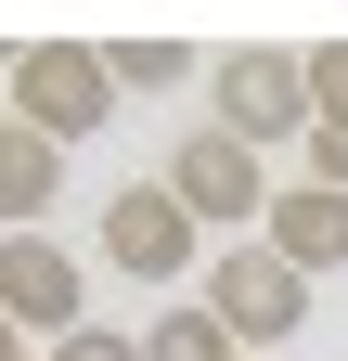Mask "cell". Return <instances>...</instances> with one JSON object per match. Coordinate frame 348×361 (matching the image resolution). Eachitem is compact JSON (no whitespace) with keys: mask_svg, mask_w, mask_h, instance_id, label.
<instances>
[{"mask_svg":"<svg viewBox=\"0 0 348 361\" xmlns=\"http://www.w3.org/2000/svg\"><path fill=\"white\" fill-rule=\"evenodd\" d=\"M0 78H13V116L39 129V142H91V129L116 116V65L91 52V39H26Z\"/></svg>","mask_w":348,"mask_h":361,"instance_id":"6da1fadb","label":"cell"},{"mask_svg":"<svg viewBox=\"0 0 348 361\" xmlns=\"http://www.w3.org/2000/svg\"><path fill=\"white\" fill-rule=\"evenodd\" d=\"M206 129L232 142H310V52H220L206 65Z\"/></svg>","mask_w":348,"mask_h":361,"instance_id":"7a4b0ae2","label":"cell"},{"mask_svg":"<svg viewBox=\"0 0 348 361\" xmlns=\"http://www.w3.org/2000/svg\"><path fill=\"white\" fill-rule=\"evenodd\" d=\"M155 180L206 219V233H258V219H271V194H284V180L258 168V142H232V129H181Z\"/></svg>","mask_w":348,"mask_h":361,"instance_id":"3957f363","label":"cell"},{"mask_svg":"<svg viewBox=\"0 0 348 361\" xmlns=\"http://www.w3.org/2000/svg\"><path fill=\"white\" fill-rule=\"evenodd\" d=\"M206 310L232 323L245 361H271L297 323H310V271H284L271 245H220V258H206Z\"/></svg>","mask_w":348,"mask_h":361,"instance_id":"277c9868","label":"cell"},{"mask_svg":"<svg viewBox=\"0 0 348 361\" xmlns=\"http://www.w3.org/2000/svg\"><path fill=\"white\" fill-rule=\"evenodd\" d=\"M104 258L129 271V284H181V271L206 258V219L168 194V180H116L104 194Z\"/></svg>","mask_w":348,"mask_h":361,"instance_id":"5b68a950","label":"cell"},{"mask_svg":"<svg viewBox=\"0 0 348 361\" xmlns=\"http://www.w3.org/2000/svg\"><path fill=\"white\" fill-rule=\"evenodd\" d=\"M0 323H13V336H77V323H91V271H77L52 233H0Z\"/></svg>","mask_w":348,"mask_h":361,"instance_id":"8992f818","label":"cell"},{"mask_svg":"<svg viewBox=\"0 0 348 361\" xmlns=\"http://www.w3.org/2000/svg\"><path fill=\"white\" fill-rule=\"evenodd\" d=\"M258 245H271L284 271H335L348 258V194H323V180H284L271 219H258Z\"/></svg>","mask_w":348,"mask_h":361,"instance_id":"52a82bcc","label":"cell"},{"mask_svg":"<svg viewBox=\"0 0 348 361\" xmlns=\"http://www.w3.org/2000/svg\"><path fill=\"white\" fill-rule=\"evenodd\" d=\"M65 194V142H39L26 116H0V233H39Z\"/></svg>","mask_w":348,"mask_h":361,"instance_id":"ba28073f","label":"cell"},{"mask_svg":"<svg viewBox=\"0 0 348 361\" xmlns=\"http://www.w3.org/2000/svg\"><path fill=\"white\" fill-rule=\"evenodd\" d=\"M142 361H245V348H232V323H220L206 297H181V310L142 323Z\"/></svg>","mask_w":348,"mask_h":361,"instance_id":"9c48e42d","label":"cell"},{"mask_svg":"<svg viewBox=\"0 0 348 361\" xmlns=\"http://www.w3.org/2000/svg\"><path fill=\"white\" fill-rule=\"evenodd\" d=\"M104 65H116V90H181L194 78V39H116Z\"/></svg>","mask_w":348,"mask_h":361,"instance_id":"30bf717a","label":"cell"},{"mask_svg":"<svg viewBox=\"0 0 348 361\" xmlns=\"http://www.w3.org/2000/svg\"><path fill=\"white\" fill-rule=\"evenodd\" d=\"M310 129H348V39L310 52Z\"/></svg>","mask_w":348,"mask_h":361,"instance_id":"8fae6325","label":"cell"},{"mask_svg":"<svg viewBox=\"0 0 348 361\" xmlns=\"http://www.w3.org/2000/svg\"><path fill=\"white\" fill-rule=\"evenodd\" d=\"M52 361H142V336H116V323H77Z\"/></svg>","mask_w":348,"mask_h":361,"instance_id":"7c38bea8","label":"cell"},{"mask_svg":"<svg viewBox=\"0 0 348 361\" xmlns=\"http://www.w3.org/2000/svg\"><path fill=\"white\" fill-rule=\"evenodd\" d=\"M310 180H323V194H348V129H310Z\"/></svg>","mask_w":348,"mask_h":361,"instance_id":"4fadbf2b","label":"cell"},{"mask_svg":"<svg viewBox=\"0 0 348 361\" xmlns=\"http://www.w3.org/2000/svg\"><path fill=\"white\" fill-rule=\"evenodd\" d=\"M0 361H26V336H13V323H0Z\"/></svg>","mask_w":348,"mask_h":361,"instance_id":"5bb4252c","label":"cell"}]
</instances>
